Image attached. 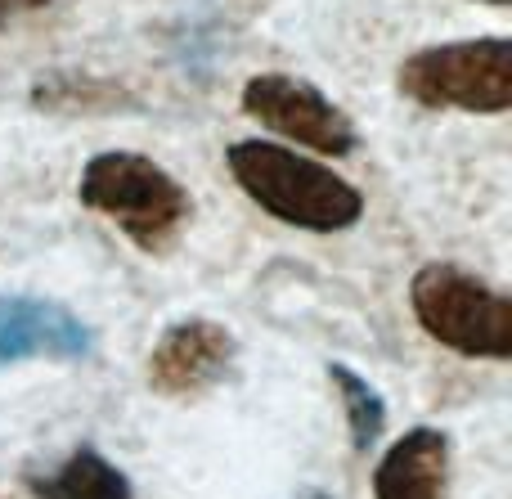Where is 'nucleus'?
Masks as SVG:
<instances>
[{
    "label": "nucleus",
    "instance_id": "obj_13",
    "mask_svg": "<svg viewBox=\"0 0 512 499\" xmlns=\"http://www.w3.org/2000/svg\"><path fill=\"white\" fill-rule=\"evenodd\" d=\"M306 499H328V495H306Z\"/></svg>",
    "mask_w": 512,
    "mask_h": 499
},
{
    "label": "nucleus",
    "instance_id": "obj_6",
    "mask_svg": "<svg viewBox=\"0 0 512 499\" xmlns=\"http://www.w3.org/2000/svg\"><path fill=\"white\" fill-rule=\"evenodd\" d=\"M95 338L59 302L41 297H0V365L18 360H86Z\"/></svg>",
    "mask_w": 512,
    "mask_h": 499
},
{
    "label": "nucleus",
    "instance_id": "obj_7",
    "mask_svg": "<svg viewBox=\"0 0 512 499\" xmlns=\"http://www.w3.org/2000/svg\"><path fill=\"white\" fill-rule=\"evenodd\" d=\"M234 360V338L225 324L185 320L171 324L149 356V383L167 396H194L212 387Z\"/></svg>",
    "mask_w": 512,
    "mask_h": 499
},
{
    "label": "nucleus",
    "instance_id": "obj_11",
    "mask_svg": "<svg viewBox=\"0 0 512 499\" xmlns=\"http://www.w3.org/2000/svg\"><path fill=\"white\" fill-rule=\"evenodd\" d=\"M45 0H0V27L9 23L14 14H27V9H41Z\"/></svg>",
    "mask_w": 512,
    "mask_h": 499
},
{
    "label": "nucleus",
    "instance_id": "obj_5",
    "mask_svg": "<svg viewBox=\"0 0 512 499\" xmlns=\"http://www.w3.org/2000/svg\"><path fill=\"white\" fill-rule=\"evenodd\" d=\"M243 108L261 126L279 131L283 140L301 144V149L328 153V158H346L355 149V126L328 95H319L310 81L288 77V72H261L243 86Z\"/></svg>",
    "mask_w": 512,
    "mask_h": 499
},
{
    "label": "nucleus",
    "instance_id": "obj_12",
    "mask_svg": "<svg viewBox=\"0 0 512 499\" xmlns=\"http://www.w3.org/2000/svg\"><path fill=\"white\" fill-rule=\"evenodd\" d=\"M486 5H512V0H486Z\"/></svg>",
    "mask_w": 512,
    "mask_h": 499
},
{
    "label": "nucleus",
    "instance_id": "obj_2",
    "mask_svg": "<svg viewBox=\"0 0 512 499\" xmlns=\"http://www.w3.org/2000/svg\"><path fill=\"white\" fill-rule=\"evenodd\" d=\"M77 194L90 212L108 216L144 252H162L185 230L189 212H194L185 185L162 162L126 149L95 153L86 162V171H81Z\"/></svg>",
    "mask_w": 512,
    "mask_h": 499
},
{
    "label": "nucleus",
    "instance_id": "obj_8",
    "mask_svg": "<svg viewBox=\"0 0 512 499\" xmlns=\"http://www.w3.org/2000/svg\"><path fill=\"white\" fill-rule=\"evenodd\" d=\"M373 499H450V437L414 428L382 455Z\"/></svg>",
    "mask_w": 512,
    "mask_h": 499
},
{
    "label": "nucleus",
    "instance_id": "obj_4",
    "mask_svg": "<svg viewBox=\"0 0 512 499\" xmlns=\"http://www.w3.org/2000/svg\"><path fill=\"white\" fill-rule=\"evenodd\" d=\"M400 90L423 108H463V113H508L512 104V41L477 36V41L427 45L400 63Z\"/></svg>",
    "mask_w": 512,
    "mask_h": 499
},
{
    "label": "nucleus",
    "instance_id": "obj_3",
    "mask_svg": "<svg viewBox=\"0 0 512 499\" xmlns=\"http://www.w3.org/2000/svg\"><path fill=\"white\" fill-rule=\"evenodd\" d=\"M409 302L427 338H436L441 347L481 360L512 356V302L486 279L436 261L414 275Z\"/></svg>",
    "mask_w": 512,
    "mask_h": 499
},
{
    "label": "nucleus",
    "instance_id": "obj_1",
    "mask_svg": "<svg viewBox=\"0 0 512 499\" xmlns=\"http://www.w3.org/2000/svg\"><path fill=\"white\" fill-rule=\"evenodd\" d=\"M230 171L239 189L261 212L279 216L283 225H297L310 234L351 230L364 212V194L342 180L333 167L270 140H239L230 144Z\"/></svg>",
    "mask_w": 512,
    "mask_h": 499
},
{
    "label": "nucleus",
    "instance_id": "obj_10",
    "mask_svg": "<svg viewBox=\"0 0 512 499\" xmlns=\"http://www.w3.org/2000/svg\"><path fill=\"white\" fill-rule=\"evenodd\" d=\"M328 378H333L337 392H342L346 423H351L355 450H369L373 441L382 437V428H387V405H382V396L369 387V378L351 374L346 365H328Z\"/></svg>",
    "mask_w": 512,
    "mask_h": 499
},
{
    "label": "nucleus",
    "instance_id": "obj_9",
    "mask_svg": "<svg viewBox=\"0 0 512 499\" xmlns=\"http://www.w3.org/2000/svg\"><path fill=\"white\" fill-rule=\"evenodd\" d=\"M36 499H131V482L117 464H108L99 450L81 446L63 459L54 473L27 477Z\"/></svg>",
    "mask_w": 512,
    "mask_h": 499
}]
</instances>
